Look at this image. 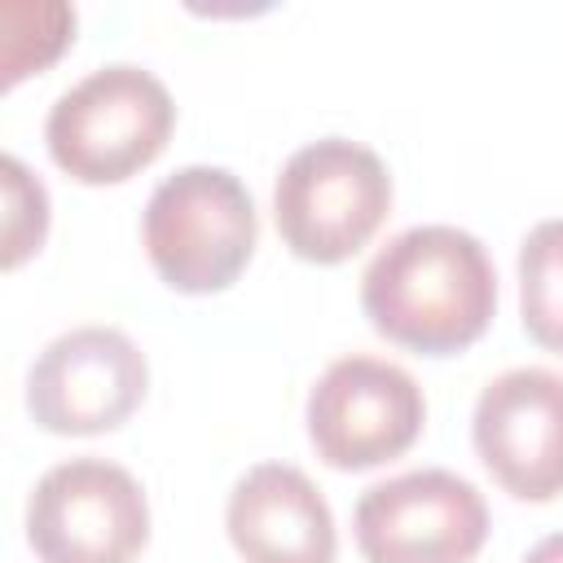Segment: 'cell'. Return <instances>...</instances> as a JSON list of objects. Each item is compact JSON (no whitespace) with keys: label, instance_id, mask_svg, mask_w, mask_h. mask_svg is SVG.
<instances>
[{"label":"cell","instance_id":"6da1fadb","mask_svg":"<svg viewBox=\"0 0 563 563\" xmlns=\"http://www.w3.org/2000/svg\"><path fill=\"white\" fill-rule=\"evenodd\" d=\"M369 325L418 356H457L497 312V268L484 242L453 224L396 233L361 273Z\"/></svg>","mask_w":563,"mask_h":563},{"label":"cell","instance_id":"7a4b0ae2","mask_svg":"<svg viewBox=\"0 0 563 563\" xmlns=\"http://www.w3.org/2000/svg\"><path fill=\"white\" fill-rule=\"evenodd\" d=\"M176 128L167 84L132 62L101 66L66 88L48 119V158L79 185H119L150 167Z\"/></svg>","mask_w":563,"mask_h":563},{"label":"cell","instance_id":"3957f363","mask_svg":"<svg viewBox=\"0 0 563 563\" xmlns=\"http://www.w3.org/2000/svg\"><path fill=\"white\" fill-rule=\"evenodd\" d=\"M255 202L229 167L189 163L158 180L141 238L154 273L180 295H211L242 277L255 251Z\"/></svg>","mask_w":563,"mask_h":563},{"label":"cell","instance_id":"277c9868","mask_svg":"<svg viewBox=\"0 0 563 563\" xmlns=\"http://www.w3.org/2000/svg\"><path fill=\"white\" fill-rule=\"evenodd\" d=\"M391 211L387 163L347 136L295 150L273 185V220L290 255L308 264L352 260Z\"/></svg>","mask_w":563,"mask_h":563},{"label":"cell","instance_id":"5b68a950","mask_svg":"<svg viewBox=\"0 0 563 563\" xmlns=\"http://www.w3.org/2000/svg\"><path fill=\"white\" fill-rule=\"evenodd\" d=\"M26 541L40 563H136L150 541L145 488L106 457L57 462L26 501Z\"/></svg>","mask_w":563,"mask_h":563},{"label":"cell","instance_id":"8992f818","mask_svg":"<svg viewBox=\"0 0 563 563\" xmlns=\"http://www.w3.org/2000/svg\"><path fill=\"white\" fill-rule=\"evenodd\" d=\"M308 440L334 471H369L413 449L427 422L422 387L383 356H339L308 391Z\"/></svg>","mask_w":563,"mask_h":563},{"label":"cell","instance_id":"52a82bcc","mask_svg":"<svg viewBox=\"0 0 563 563\" xmlns=\"http://www.w3.org/2000/svg\"><path fill=\"white\" fill-rule=\"evenodd\" d=\"M365 563H471L488 541L484 493L440 466L369 484L352 515Z\"/></svg>","mask_w":563,"mask_h":563},{"label":"cell","instance_id":"ba28073f","mask_svg":"<svg viewBox=\"0 0 563 563\" xmlns=\"http://www.w3.org/2000/svg\"><path fill=\"white\" fill-rule=\"evenodd\" d=\"M150 387L145 352L114 325L57 334L26 374V409L53 435H101L123 427Z\"/></svg>","mask_w":563,"mask_h":563},{"label":"cell","instance_id":"9c48e42d","mask_svg":"<svg viewBox=\"0 0 563 563\" xmlns=\"http://www.w3.org/2000/svg\"><path fill=\"white\" fill-rule=\"evenodd\" d=\"M471 440L488 475L519 501L563 493V374L519 365L497 374L471 418Z\"/></svg>","mask_w":563,"mask_h":563},{"label":"cell","instance_id":"30bf717a","mask_svg":"<svg viewBox=\"0 0 563 563\" xmlns=\"http://www.w3.org/2000/svg\"><path fill=\"white\" fill-rule=\"evenodd\" d=\"M224 528L242 563H334L339 550L321 488L290 462L251 466L229 493Z\"/></svg>","mask_w":563,"mask_h":563},{"label":"cell","instance_id":"8fae6325","mask_svg":"<svg viewBox=\"0 0 563 563\" xmlns=\"http://www.w3.org/2000/svg\"><path fill=\"white\" fill-rule=\"evenodd\" d=\"M519 321L528 339L563 356V220H541L519 246Z\"/></svg>","mask_w":563,"mask_h":563},{"label":"cell","instance_id":"7c38bea8","mask_svg":"<svg viewBox=\"0 0 563 563\" xmlns=\"http://www.w3.org/2000/svg\"><path fill=\"white\" fill-rule=\"evenodd\" d=\"M31 26H22L18 9H0V35H4V88H13L22 75L48 66L75 35V9L70 4H26Z\"/></svg>","mask_w":563,"mask_h":563},{"label":"cell","instance_id":"4fadbf2b","mask_svg":"<svg viewBox=\"0 0 563 563\" xmlns=\"http://www.w3.org/2000/svg\"><path fill=\"white\" fill-rule=\"evenodd\" d=\"M0 176H4V268H18L31 251L44 246L48 194H44L40 176H31L22 167V158H13V154L0 158Z\"/></svg>","mask_w":563,"mask_h":563},{"label":"cell","instance_id":"5bb4252c","mask_svg":"<svg viewBox=\"0 0 563 563\" xmlns=\"http://www.w3.org/2000/svg\"><path fill=\"white\" fill-rule=\"evenodd\" d=\"M523 563H563V532H550V537H541L528 554H523Z\"/></svg>","mask_w":563,"mask_h":563}]
</instances>
